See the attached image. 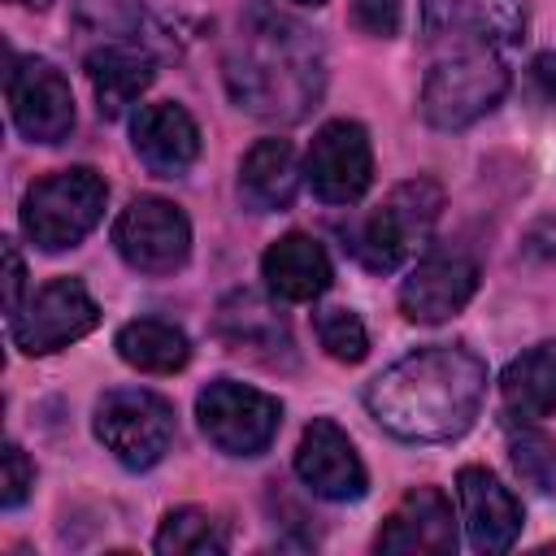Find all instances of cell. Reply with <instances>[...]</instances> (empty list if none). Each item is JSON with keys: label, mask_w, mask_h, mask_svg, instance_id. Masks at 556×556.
Listing matches in <instances>:
<instances>
[{"label": "cell", "mask_w": 556, "mask_h": 556, "mask_svg": "<svg viewBox=\"0 0 556 556\" xmlns=\"http://www.w3.org/2000/svg\"><path fill=\"white\" fill-rule=\"evenodd\" d=\"M222 78L248 117L291 126L317 109L326 91V52L308 26L295 17L248 4L222 52Z\"/></svg>", "instance_id": "obj_1"}, {"label": "cell", "mask_w": 556, "mask_h": 556, "mask_svg": "<svg viewBox=\"0 0 556 556\" xmlns=\"http://www.w3.org/2000/svg\"><path fill=\"white\" fill-rule=\"evenodd\" d=\"M295 4H313V9H321V4H326V0H295Z\"/></svg>", "instance_id": "obj_32"}, {"label": "cell", "mask_w": 556, "mask_h": 556, "mask_svg": "<svg viewBox=\"0 0 556 556\" xmlns=\"http://www.w3.org/2000/svg\"><path fill=\"white\" fill-rule=\"evenodd\" d=\"M439 213H443V187L426 174L404 178L382 195L378 208H369L356 222L348 248L365 269L391 274L430 243V235L439 226Z\"/></svg>", "instance_id": "obj_3"}, {"label": "cell", "mask_w": 556, "mask_h": 556, "mask_svg": "<svg viewBox=\"0 0 556 556\" xmlns=\"http://www.w3.org/2000/svg\"><path fill=\"white\" fill-rule=\"evenodd\" d=\"M261 278H265V291H269L274 300H282V304H313V300L330 287L334 269H330L326 248H321L313 235L287 230V235H278V239L265 248V256H261Z\"/></svg>", "instance_id": "obj_18"}, {"label": "cell", "mask_w": 556, "mask_h": 556, "mask_svg": "<svg viewBox=\"0 0 556 556\" xmlns=\"http://www.w3.org/2000/svg\"><path fill=\"white\" fill-rule=\"evenodd\" d=\"M109 182L91 165L56 169L26 187L22 195V230L39 252L78 248L104 217Z\"/></svg>", "instance_id": "obj_4"}, {"label": "cell", "mask_w": 556, "mask_h": 556, "mask_svg": "<svg viewBox=\"0 0 556 556\" xmlns=\"http://www.w3.org/2000/svg\"><path fill=\"white\" fill-rule=\"evenodd\" d=\"M9 4H26V9H48L52 0H9Z\"/></svg>", "instance_id": "obj_31"}, {"label": "cell", "mask_w": 556, "mask_h": 556, "mask_svg": "<svg viewBox=\"0 0 556 556\" xmlns=\"http://www.w3.org/2000/svg\"><path fill=\"white\" fill-rule=\"evenodd\" d=\"M508 460H513V469H517L534 491H543V495L556 491V443H552L543 430H534V426H513V430H508Z\"/></svg>", "instance_id": "obj_25"}, {"label": "cell", "mask_w": 556, "mask_h": 556, "mask_svg": "<svg viewBox=\"0 0 556 556\" xmlns=\"http://www.w3.org/2000/svg\"><path fill=\"white\" fill-rule=\"evenodd\" d=\"M195 421L222 456H243L248 460V456H261L278 439L282 400L261 391V387L235 382V378H213L195 395Z\"/></svg>", "instance_id": "obj_7"}, {"label": "cell", "mask_w": 556, "mask_h": 556, "mask_svg": "<svg viewBox=\"0 0 556 556\" xmlns=\"http://www.w3.org/2000/svg\"><path fill=\"white\" fill-rule=\"evenodd\" d=\"M486 400V365L465 343H426L365 387L369 417L404 443L460 439Z\"/></svg>", "instance_id": "obj_2"}, {"label": "cell", "mask_w": 556, "mask_h": 556, "mask_svg": "<svg viewBox=\"0 0 556 556\" xmlns=\"http://www.w3.org/2000/svg\"><path fill=\"white\" fill-rule=\"evenodd\" d=\"M22 287H26V265L13 239H4V313L13 317L22 308Z\"/></svg>", "instance_id": "obj_29"}, {"label": "cell", "mask_w": 556, "mask_h": 556, "mask_svg": "<svg viewBox=\"0 0 556 556\" xmlns=\"http://www.w3.org/2000/svg\"><path fill=\"white\" fill-rule=\"evenodd\" d=\"M478 291V265L465 252H430L400 282V313L417 326L456 317Z\"/></svg>", "instance_id": "obj_13"}, {"label": "cell", "mask_w": 556, "mask_h": 556, "mask_svg": "<svg viewBox=\"0 0 556 556\" xmlns=\"http://www.w3.org/2000/svg\"><path fill=\"white\" fill-rule=\"evenodd\" d=\"M374 552L391 556H452L456 552V517L439 486H413L387 513Z\"/></svg>", "instance_id": "obj_16"}, {"label": "cell", "mask_w": 556, "mask_h": 556, "mask_svg": "<svg viewBox=\"0 0 556 556\" xmlns=\"http://www.w3.org/2000/svg\"><path fill=\"white\" fill-rule=\"evenodd\" d=\"M117 356L139 374H178L191 361V339L161 317H135L113 339Z\"/></svg>", "instance_id": "obj_23"}, {"label": "cell", "mask_w": 556, "mask_h": 556, "mask_svg": "<svg viewBox=\"0 0 556 556\" xmlns=\"http://www.w3.org/2000/svg\"><path fill=\"white\" fill-rule=\"evenodd\" d=\"M83 70L96 91L100 117H122L156 78V61L139 43H100L87 52Z\"/></svg>", "instance_id": "obj_21"}, {"label": "cell", "mask_w": 556, "mask_h": 556, "mask_svg": "<svg viewBox=\"0 0 556 556\" xmlns=\"http://www.w3.org/2000/svg\"><path fill=\"white\" fill-rule=\"evenodd\" d=\"M534 78H539L543 91L556 100V56H539V61H534Z\"/></svg>", "instance_id": "obj_30"}, {"label": "cell", "mask_w": 556, "mask_h": 556, "mask_svg": "<svg viewBox=\"0 0 556 556\" xmlns=\"http://www.w3.org/2000/svg\"><path fill=\"white\" fill-rule=\"evenodd\" d=\"M217 339L239 352V356H252V361H265V365H278L282 356H291V330L287 321L278 317V308L252 291H235L222 300L217 308Z\"/></svg>", "instance_id": "obj_19"}, {"label": "cell", "mask_w": 556, "mask_h": 556, "mask_svg": "<svg viewBox=\"0 0 556 556\" xmlns=\"http://www.w3.org/2000/svg\"><path fill=\"white\" fill-rule=\"evenodd\" d=\"M100 326V304L78 278H52L9 317V339L26 356H48Z\"/></svg>", "instance_id": "obj_9"}, {"label": "cell", "mask_w": 556, "mask_h": 556, "mask_svg": "<svg viewBox=\"0 0 556 556\" xmlns=\"http://www.w3.org/2000/svg\"><path fill=\"white\" fill-rule=\"evenodd\" d=\"M152 547L161 556H217V552L230 547V539H226V526L213 513L182 504V508H169L161 517Z\"/></svg>", "instance_id": "obj_24"}, {"label": "cell", "mask_w": 556, "mask_h": 556, "mask_svg": "<svg viewBox=\"0 0 556 556\" xmlns=\"http://www.w3.org/2000/svg\"><path fill=\"white\" fill-rule=\"evenodd\" d=\"M421 26L430 39L456 48H508L526 35L521 0H421Z\"/></svg>", "instance_id": "obj_14"}, {"label": "cell", "mask_w": 556, "mask_h": 556, "mask_svg": "<svg viewBox=\"0 0 556 556\" xmlns=\"http://www.w3.org/2000/svg\"><path fill=\"white\" fill-rule=\"evenodd\" d=\"M130 148L156 178H178L200 156V126L174 100L139 104V113L130 117Z\"/></svg>", "instance_id": "obj_17"}, {"label": "cell", "mask_w": 556, "mask_h": 556, "mask_svg": "<svg viewBox=\"0 0 556 556\" xmlns=\"http://www.w3.org/2000/svg\"><path fill=\"white\" fill-rule=\"evenodd\" d=\"M4 96H9V117L22 139L61 143L74 130V91L52 61H43V56L17 61L9 70Z\"/></svg>", "instance_id": "obj_11"}, {"label": "cell", "mask_w": 556, "mask_h": 556, "mask_svg": "<svg viewBox=\"0 0 556 556\" xmlns=\"http://www.w3.org/2000/svg\"><path fill=\"white\" fill-rule=\"evenodd\" d=\"M91 430L96 439L104 443V452L143 473L152 465L165 460V452L174 447V408L165 395L148 391V387H113L96 400V413H91Z\"/></svg>", "instance_id": "obj_6"}, {"label": "cell", "mask_w": 556, "mask_h": 556, "mask_svg": "<svg viewBox=\"0 0 556 556\" xmlns=\"http://www.w3.org/2000/svg\"><path fill=\"white\" fill-rule=\"evenodd\" d=\"M500 400L517 421H539L556 413V339H543L504 365Z\"/></svg>", "instance_id": "obj_22"}, {"label": "cell", "mask_w": 556, "mask_h": 556, "mask_svg": "<svg viewBox=\"0 0 556 556\" xmlns=\"http://www.w3.org/2000/svg\"><path fill=\"white\" fill-rule=\"evenodd\" d=\"M291 465H295V478L330 504H348V500H361L369 491V473H365L356 443L330 417H313L304 426Z\"/></svg>", "instance_id": "obj_12"}, {"label": "cell", "mask_w": 556, "mask_h": 556, "mask_svg": "<svg viewBox=\"0 0 556 556\" xmlns=\"http://www.w3.org/2000/svg\"><path fill=\"white\" fill-rule=\"evenodd\" d=\"M508 91V70L495 56V48H456L452 56L434 61L417 109L421 122L434 130H465L478 117H486Z\"/></svg>", "instance_id": "obj_5"}, {"label": "cell", "mask_w": 556, "mask_h": 556, "mask_svg": "<svg viewBox=\"0 0 556 556\" xmlns=\"http://www.w3.org/2000/svg\"><path fill=\"white\" fill-rule=\"evenodd\" d=\"M300 178H304V169H300L291 139H282V135L256 139L239 161V200L252 213H282V208H291Z\"/></svg>", "instance_id": "obj_20"}, {"label": "cell", "mask_w": 556, "mask_h": 556, "mask_svg": "<svg viewBox=\"0 0 556 556\" xmlns=\"http://www.w3.org/2000/svg\"><path fill=\"white\" fill-rule=\"evenodd\" d=\"M317 343L326 348V356L356 365L369 356V330L361 321L356 308H321L317 313Z\"/></svg>", "instance_id": "obj_26"}, {"label": "cell", "mask_w": 556, "mask_h": 556, "mask_svg": "<svg viewBox=\"0 0 556 556\" xmlns=\"http://www.w3.org/2000/svg\"><path fill=\"white\" fill-rule=\"evenodd\" d=\"M456 500H460V521H465V534H469L473 552L500 556L517 543L521 500L486 465H460L456 469Z\"/></svg>", "instance_id": "obj_15"}, {"label": "cell", "mask_w": 556, "mask_h": 556, "mask_svg": "<svg viewBox=\"0 0 556 556\" xmlns=\"http://www.w3.org/2000/svg\"><path fill=\"white\" fill-rule=\"evenodd\" d=\"M352 22L374 39H391L404 22V0H352Z\"/></svg>", "instance_id": "obj_27"}, {"label": "cell", "mask_w": 556, "mask_h": 556, "mask_svg": "<svg viewBox=\"0 0 556 556\" xmlns=\"http://www.w3.org/2000/svg\"><path fill=\"white\" fill-rule=\"evenodd\" d=\"M304 182L321 204H356L374 182V148L369 130L352 117L326 122L304 156Z\"/></svg>", "instance_id": "obj_10"}, {"label": "cell", "mask_w": 556, "mask_h": 556, "mask_svg": "<svg viewBox=\"0 0 556 556\" xmlns=\"http://www.w3.org/2000/svg\"><path fill=\"white\" fill-rule=\"evenodd\" d=\"M113 248L135 274L165 278L191 256V222L174 200L135 195L113 222Z\"/></svg>", "instance_id": "obj_8"}, {"label": "cell", "mask_w": 556, "mask_h": 556, "mask_svg": "<svg viewBox=\"0 0 556 556\" xmlns=\"http://www.w3.org/2000/svg\"><path fill=\"white\" fill-rule=\"evenodd\" d=\"M35 486V465L26 460V452L17 443H4V478H0V504L17 508Z\"/></svg>", "instance_id": "obj_28"}]
</instances>
